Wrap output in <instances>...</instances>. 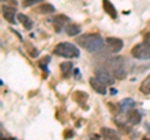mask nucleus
<instances>
[{
  "instance_id": "nucleus-25",
  "label": "nucleus",
  "mask_w": 150,
  "mask_h": 140,
  "mask_svg": "<svg viewBox=\"0 0 150 140\" xmlns=\"http://www.w3.org/2000/svg\"><path fill=\"white\" fill-rule=\"evenodd\" d=\"M110 93H111V95H114V94H116L118 91H116V89H111V90H110Z\"/></svg>"
},
{
  "instance_id": "nucleus-8",
  "label": "nucleus",
  "mask_w": 150,
  "mask_h": 140,
  "mask_svg": "<svg viewBox=\"0 0 150 140\" xmlns=\"http://www.w3.org/2000/svg\"><path fill=\"white\" fill-rule=\"evenodd\" d=\"M90 85L94 90L96 93H99L101 95H105L106 94V89H105V84L101 83L99 79H95V78H90Z\"/></svg>"
},
{
  "instance_id": "nucleus-12",
  "label": "nucleus",
  "mask_w": 150,
  "mask_h": 140,
  "mask_svg": "<svg viewBox=\"0 0 150 140\" xmlns=\"http://www.w3.org/2000/svg\"><path fill=\"white\" fill-rule=\"evenodd\" d=\"M88 98L89 95L86 94V93H84V91H75L74 94H73V99L74 101H76L80 106H84L85 105V103L88 100Z\"/></svg>"
},
{
  "instance_id": "nucleus-6",
  "label": "nucleus",
  "mask_w": 150,
  "mask_h": 140,
  "mask_svg": "<svg viewBox=\"0 0 150 140\" xmlns=\"http://www.w3.org/2000/svg\"><path fill=\"white\" fill-rule=\"evenodd\" d=\"M3 15H4V19H5L8 23L10 24H15V13H16V9L13 8V6H8V5H3Z\"/></svg>"
},
{
  "instance_id": "nucleus-21",
  "label": "nucleus",
  "mask_w": 150,
  "mask_h": 140,
  "mask_svg": "<svg viewBox=\"0 0 150 140\" xmlns=\"http://www.w3.org/2000/svg\"><path fill=\"white\" fill-rule=\"evenodd\" d=\"M119 127L123 129V133H125V134H128L129 132H130V128L129 127H126V125H123V124H119Z\"/></svg>"
},
{
  "instance_id": "nucleus-9",
  "label": "nucleus",
  "mask_w": 150,
  "mask_h": 140,
  "mask_svg": "<svg viewBox=\"0 0 150 140\" xmlns=\"http://www.w3.org/2000/svg\"><path fill=\"white\" fill-rule=\"evenodd\" d=\"M103 8H104L105 13L111 18V19H116V18H118L116 9H115L114 5H112V3L110 1V0H103Z\"/></svg>"
},
{
  "instance_id": "nucleus-26",
  "label": "nucleus",
  "mask_w": 150,
  "mask_h": 140,
  "mask_svg": "<svg viewBox=\"0 0 150 140\" xmlns=\"http://www.w3.org/2000/svg\"><path fill=\"white\" fill-rule=\"evenodd\" d=\"M1 1H8V0H1Z\"/></svg>"
},
{
  "instance_id": "nucleus-17",
  "label": "nucleus",
  "mask_w": 150,
  "mask_h": 140,
  "mask_svg": "<svg viewBox=\"0 0 150 140\" xmlns=\"http://www.w3.org/2000/svg\"><path fill=\"white\" fill-rule=\"evenodd\" d=\"M54 11H55V8L51 4H44V5L36 8V13L39 14H51Z\"/></svg>"
},
{
  "instance_id": "nucleus-11",
  "label": "nucleus",
  "mask_w": 150,
  "mask_h": 140,
  "mask_svg": "<svg viewBox=\"0 0 150 140\" xmlns=\"http://www.w3.org/2000/svg\"><path fill=\"white\" fill-rule=\"evenodd\" d=\"M119 108H120V111H126L128 113L129 110L135 108V101L133 99H130V98H126V99L119 103Z\"/></svg>"
},
{
  "instance_id": "nucleus-15",
  "label": "nucleus",
  "mask_w": 150,
  "mask_h": 140,
  "mask_svg": "<svg viewBox=\"0 0 150 140\" xmlns=\"http://www.w3.org/2000/svg\"><path fill=\"white\" fill-rule=\"evenodd\" d=\"M73 64L70 62H65L60 64V70H62V74L64 78H69L70 74H71V70H73Z\"/></svg>"
},
{
  "instance_id": "nucleus-19",
  "label": "nucleus",
  "mask_w": 150,
  "mask_h": 140,
  "mask_svg": "<svg viewBox=\"0 0 150 140\" xmlns=\"http://www.w3.org/2000/svg\"><path fill=\"white\" fill-rule=\"evenodd\" d=\"M41 1H43V0H24V1H23V5H24L25 8H28V6L36 5V4H39Z\"/></svg>"
},
{
  "instance_id": "nucleus-24",
  "label": "nucleus",
  "mask_w": 150,
  "mask_h": 140,
  "mask_svg": "<svg viewBox=\"0 0 150 140\" xmlns=\"http://www.w3.org/2000/svg\"><path fill=\"white\" fill-rule=\"evenodd\" d=\"M74 76H75V78H78V79L80 78V71H79V69H76V68L74 69Z\"/></svg>"
},
{
  "instance_id": "nucleus-7",
  "label": "nucleus",
  "mask_w": 150,
  "mask_h": 140,
  "mask_svg": "<svg viewBox=\"0 0 150 140\" xmlns=\"http://www.w3.org/2000/svg\"><path fill=\"white\" fill-rule=\"evenodd\" d=\"M126 120H128L131 125H138L140 121H142V114H140V111H138V110L131 109L126 113Z\"/></svg>"
},
{
  "instance_id": "nucleus-22",
  "label": "nucleus",
  "mask_w": 150,
  "mask_h": 140,
  "mask_svg": "<svg viewBox=\"0 0 150 140\" xmlns=\"http://www.w3.org/2000/svg\"><path fill=\"white\" fill-rule=\"evenodd\" d=\"M50 62V57H45L43 58V60H40L39 64H44V65H48V63Z\"/></svg>"
},
{
  "instance_id": "nucleus-18",
  "label": "nucleus",
  "mask_w": 150,
  "mask_h": 140,
  "mask_svg": "<svg viewBox=\"0 0 150 140\" xmlns=\"http://www.w3.org/2000/svg\"><path fill=\"white\" fill-rule=\"evenodd\" d=\"M140 91L143 93L145 95H150V74L146 76V79L140 85Z\"/></svg>"
},
{
  "instance_id": "nucleus-23",
  "label": "nucleus",
  "mask_w": 150,
  "mask_h": 140,
  "mask_svg": "<svg viewBox=\"0 0 150 140\" xmlns=\"http://www.w3.org/2000/svg\"><path fill=\"white\" fill-rule=\"evenodd\" d=\"M73 135H74V132H73V130H69L68 133H64L65 139H68V138H73Z\"/></svg>"
},
{
  "instance_id": "nucleus-20",
  "label": "nucleus",
  "mask_w": 150,
  "mask_h": 140,
  "mask_svg": "<svg viewBox=\"0 0 150 140\" xmlns=\"http://www.w3.org/2000/svg\"><path fill=\"white\" fill-rule=\"evenodd\" d=\"M144 43H145V44H148V45L150 46V31L145 34V36H144Z\"/></svg>"
},
{
  "instance_id": "nucleus-16",
  "label": "nucleus",
  "mask_w": 150,
  "mask_h": 140,
  "mask_svg": "<svg viewBox=\"0 0 150 140\" xmlns=\"http://www.w3.org/2000/svg\"><path fill=\"white\" fill-rule=\"evenodd\" d=\"M101 135L105 139H119V135L115 130H112L110 128H101Z\"/></svg>"
},
{
  "instance_id": "nucleus-5",
  "label": "nucleus",
  "mask_w": 150,
  "mask_h": 140,
  "mask_svg": "<svg viewBox=\"0 0 150 140\" xmlns=\"http://www.w3.org/2000/svg\"><path fill=\"white\" fill-rule=\"evenodd\" d=\"M106 46L112 54H116L123 49L124 43H123V40L119 39V38H108L106 39Z\"/></svg>"
},
{
  "instance_id": "nucleus-14",
  "label": "nucleus",
  "mask_w": 150,
  "mask_h": 140,
  "mask_svg": "<svg viewBox=\"0 0 150 140\" xmlns=\"http://www.w3.org/2000/svg\"><path fill=\"white\" fill-rule=\"evenodd\" d=\"M80 31H81V29L78 24H69L65 26V33H67L69 36H75V35L80 34Z\"/></svg>"
},
{
  "instance_id": "nucleus-3",
  "label": "nucleus",
  "mask_w": 150,
  "mask_h": 140,
  "mask_svg": "<svg viewBox=\"0 0 150 140\" xmlns=\"http://www.w3.org/2000/svg\"><path fill=\"white\" fill-rule=\"evenodd\" d=\"M131 55L135 59L139 60H146L150 59V46L148 44H145L144 41L140 44H137L131 50Z\"/></svg>"
},
{
  "instance_id": "nucleus-10",
  "label": "nucleus",
  "mask_w": 150,
  "mask_h": 140,
  "mask_svg": "<svg viewBox=\"0 0 150 140\" xmlns=\"http://www.w3.org/2000/svg\"><path fill=\"white\" fill-rule=\"evenodd\" d=\"M70 21V19L67 16V15H56L54 18V28H55V31L56 33H60L62 29L64 28L65 23Z\"/></svg>"
},
{
  "instance_id": "nucleus-2",
  "label": "nucleus",
  "mask_w": 150,
  "mask_h": 140,
  "mask_svg": "<svg viewBox=\"0 0 150 140\" xmlns=\"http://www.w3.org/2000/svg\"><path fill=\"white\" fill-rule=\"evenodd\" d=\"M54 54L63 58H78L80 55V51L71 43H59L55 46Z\"/></svg>"
},
{
  "instance_id": "nucleus-1",
  "label": "nucleus",
  "mask_w": 150,
  "mask_h": 140,
  "mask_svg": "<svg viewBox=\"0 0 150 140\" xmlns=\"http://www.w3.org/2000/svg\"><path fill=\"white\" fill-rule=\"evenodd\" d=\"M76 43L81 46V48L86 49L89 53H96L99 51L103 45H104V39L98 34H86L80 36L76 39Z\"/></svg>"
},
{
  "instance_id": "nucleus-13",
  "label": "nucleus",
  "mask_w": 150,
  "mask_h": 140,
  "mask_svg": "<svg viewBox=\"0 0 150 140\" xmlns=\"http://www.w3.org/2000/svg\"><path fill=\"white\" fill-rule=\"evenodd\" d=\"M18 19H19V21L23 24V26L25 28L26 30H31L33 29V20L30 19L29 16H26L25 14H18Z\"/></svg>"
},
{
  "instance_id": "nucleus-4",
  "label": "nucleus",
  "mask_w": 150,
  "mask_h": 140,
  "mask_svg": "<svg viewBox=\"0 0 150 140\" xmlns=\"http://www.w3.org/2000/svg\"><path fill=\"white\" fill-rule=\"evenodd\" d=\"M95 76L99 79L101 83H104L105 85H112L115 81V76L114 74L110 73V70L108 69L106 66H101V68H98L95 70Z\"/></svg>"
}]
</instances>
